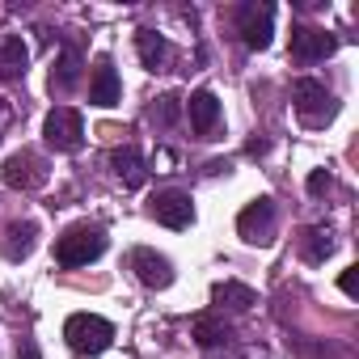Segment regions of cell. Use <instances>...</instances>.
Masks as SVG:
<instances>
[{
  "mask_svg": "<svg viewBox=\"0 0 359 359\" xmlns=\"http://www.w3.org/2000/svg\"><path fill=\"white\" fill-rule=\"evenodd\" d=\"M191 334H195V342H199V346H208V351H216V346H233V330H229L224 321H216L212 313L195 317Z\"/></svg>",
  "mask_w": 359,
  "mask_h": 359,
  "instance_id": "obj_19",
  "label": "cell"
},
{
  "mask_svg": "<svg viewBox=\"0 0 359 359\" xmlns=\"http://www.w3.org/2000/svg\"><path fill=\"white\" fill-rule=\"evenodd\" d=\"M338 51V39L317 26H292V60L296 64H317Z\"/></svg>",
  "mask_w": 359,
  "mask_h": 359,
  "instance_id": "obj_7",
  "label": "cell"
},
{
  "mask_svg": "<svg viewBox=\"0 0 359 359\" xmlns=\"http://www.w3.org/2000/svg\"><path fill=\"white\" fill-rule=\"evenodd\" d=\"M26 64H30V51H26V43L18 34L0 39V76L18 81V76H26Z\"/></svg>",
  "mask_w": 359,
  "mask_h": 359,
  "instance_id": "obj_15",
  "label": "cell"
},
{
  "mask_svg": "<svg viewBox=\"0 0 359 359\" xmlns=\"http://www.w3.org/2000/svg\"><path fill=\"white\" fill-rule=\"evenodd\" d=\"M330 187H334V177H330L325 169H313V173H309V195H325Z\"/></svg>",
  "mask_w": 359,
  "mask_h": 359,
  "instance_id": "obj_22",
  "label": "cell"
},
{
  "mask_svg": "<svg viewBox=\"0 0 359 359\" xmlns=\"http://www.w3.org/2000/svg\"><path fill=\"white\" fill-rule=\"evenodd\" d=\"M64 338H68V346H72L76 355L93 359V355H102V351L114 342V325H110L106 317H97V313H72V317L64 321Z\"/></svg>",
  "mask_w": 359,
  "mask_h": 359,
  "instance_id": "obj_2",
  "label": "cell"
},
{
  "mask_svg": "<svg viewBox=\"0 0 359 359\" xmlns=\"http://www.w3.org/2000/svg\"><path fill=\"white\" fill-rule=\"evenodd\" d=\"M300 254H304V262L321 266V262L334 254V233H330V229H321V224L304 229V233H300Z\"/></svg>",
  "mask_w": 359,
  "mask_h": 359,
  "instance_id": "obj_18",
  "label": "cell"
},
{
  "mask_svg": "<svg viewBox=\"0 0 359 359\" xmlns=\"http://www.w3.org/2000/svg\"><path fill=\"white\" fill-rule=\"evenodd\" d=\"M102 254H106V229H102V224H89V220L72 224V229L55 241V262H60V266H89V262L102 258Z\"/></svg>",
  "mask_w": 359,
  "mask_h": 359,
  "instance_id": "obj_1",
  "label": "cell"
},
{
  "mask_svg": "<svg viewBox=\"0 0 359 359\" xmlns=\"http://www.w3.org/2000/svg\"><path fill=\"white\" fill-rule=\"evenodd\" d=\"M250 156H258V152H266V140H250V148H245Z\"/></svg>",
  "mask_w": 359,
  "mask_h": 359,
  "instance_id": "obj_25",
  "label": "cell"
},
{
  "mask_svg": "<svg viewBox=\"0 0 359 359\" xmlns=\"http://www.w3.org/2000/svg\"><path fill=\"white\" fill-rule=\"evenodd\" d=\"M135 51H140V64H144L148 72H161L165 60H169V43H165L156 30H140V34H135Z\"/></svg>",
  "mask_w": 359,
  "mask_h": 359,
  "instance_id": "obj_16",
  "label": "cell"
},
{
  "mask_svg": "<svg viewBox=\"0 0 359 359\" xmlns=\"http://www.w3.org/2000/svg\"><path fill=\"white\" fill-rule=\"evenodd\" d=\"M212 300H216L220 309H254V304H258L254 287H245V283H237V279L216 283V287H212Z\"/></svg>",
  "mask_w": 359,
  "mask_h": 359,
  "instance_id": "obj_20",
  "label": "cell"
},
{
  "mask_svg": "<svg viewBox=\"0 0 359 359\" xmlns=\"http://www.w3.org/2000/svg\"><path fill=\"white\" fill-rule=\"evenodd\" d=\"M338 287H342L346 296H355V266H346V271H342V279H338Z\"/></svg>",
  "mask_w": 359,
  "mask_h": 359,
  "instance_id": "obj_23",
  "label": "cell"
},
{
  "mask_svg": "<svg viewBox=\"0 0 359 359\" xmlns=\"http://www.w3.org/2000/svg\"><path fill=\"white\" fill-rule=\"evenodd\" d=\"M177 110H182V97H177V93H165V97L152 102L148 118H152L156 127H173V123H177Z\"/></svg>",
  "mask_w": 359,
  "mask_h": 359,
  "instance_id": "obj_21",
  "label": "cell"
},
{
  "mask_svg": "<svg viewBox=\"0 0 359 359\" xmlns=\"http://www.w3.org/2000/svg\"><path fill=\"white\" fill-rule=\"evenodd\" d=\"M208 359H245V355H241V351H233V346H229V355H208Z\"/></svg>",
  "mask_w": 359,
  "mask_h": 359,
  "instance_id": "obj_26",
  "label": "cell"
},
{
  "mask_svg": "<svg viewBox=\"0 0 359 359\" xmlns=\"http://www.w3.org/2000/svg\"><path fill=\"white\" fill-rule=\"evenodd\" d=\"M292 102H296V114H300L309 127L330 123V118H334V110H338L334 93H330L321 81H313V76H300V81L292 85Z\"/></svg>",
  "mask_w": 359,
  "mask_h": 359,
  "instance_id": "obj_3",
  "label": "cell"
},
{
  "mask_svg": "<svg viewBox=\"0 0 359 359\" xmlns=\"http://www.w3.org/2000/svg\"><path fill=\"white\" fill-rule=\"evenodd\" d=\"M110 165H114L118 182H123L127 191H140V187L148 182V165H144V156H140V148H135V144L114 148V152H110Z\"/></svg>",
  "mask_w": 359,
  "mask_h": 359,
  "instance_id": "obj_11",
  "label": "cell"
},
{
  "mask_svg": "<svg viewBox=\"0 0 359 359\" xmlns=\"http://www.w3.org/2000/svg\"><path fill=\"white\" fill-rule=\"evenodd\" d=\"M43 135H47V144H51L55 152H76V148L85 144V118H81V110H72V106H55V110L47 114Z\"/></svg>",
  "mask_w": 359,
  "mask_h": 359,
  "instance_id": "obj_4",
  "label": "cell"
},
{
  "mask_svg": "<svg viewBox=\"0 0 359 359\" xmlns=\"http://www.w3.org/2000/svg\"><path fill=\"white\" fill-rule=\"evenodd\" d=\"M152 216L165 229H187L195 220V203L187 191H161V195H152Z\"/></svg>",
  "mask_w": 359,
  "mask_h": 359,
  "instance_id": "obj_9",
  "label": "cell"
},
{
  "mask_svg": "<svg viewBox=\"0 0 359 359\" xmlns=\"http://www.w3.org/2000/svg\"><path fill=\"white\" fill-rule=\"evenodd\" d=\"M237 30L250 51H266L275 34V5H241L237 9Z\"/></svg>",
  "mask_w": 359,
  "mask_h": 359,
  "instance_id": "obj_5",
  "label": "cell"
},
{
  "mask_svg": "<svg viewBox=\"0 0 359 359\" xmlns=\"http://www.w3.org/2000/svg\"><path fill=\"white\" fill-rule=\"evenodd\" d=\"M18 359H39V346H34V342H30V338H26V342H22V346H18Z\"/></svg>",
  "mask_w": 359,
  "mask_h": 359,
  "instance_id": "obj_24",
  "label": "cell"
},
{
  "mask_svg": "<svg viewBox=\"0 0 359 359\" xmlns=\"http://www.w3.org/2000/svg\"><path fill=\"white\" fill-rule=\"evenodd\" d=\"M0 182L13 191H34L39 182H47V169L34 152H13L5 165H0Z\"/></svg>",
  "mask_w": 359,
  "mask_h": 359,
  "instance_id": "obj_8",
  "label": "cell"
},
{
  "mask_svg": "<svg viewBox=\"0 0 359 359\" xmlns=\"http://www.w3.org/2000/svg\"><path fill=\"white\" fill-rule=\"evenodd\" d=\"M118 97H123V81H118L114 64L102 55L97 68H93V81H89V102H93V106H114Z\"/></svg>",
  "mask_w": 359,
  "mask_h": 359,
  "instance_id": "obj_12",
  "label": "cell"
},
{
  "mask_svg": "<svg viewBox=\"0 0 359 359\" xmlns=\"http://www.w3.org/2000/svg\"><path fill=\"white\" fill-rule=\"evenodd\" d=\"M131 271H135V279H140L144 287H169V283H173V262H169L165 254L148 250V245L131 250Z\"/></svg>",
  "mask_w": 359,
  "mask_h": 359,
  "instance_id": "obj_10",
  "label": "cell"
},
{
  "mask_svg": "<svg viewBox=\"0 0 359 359\" xmlns=\"http://www.w3.org/2000/svg\"><path fill=\"white\" fill-rule=\"evenodd\" d=\"M187 114H191V127L199 135H212L220 127V102H216V93L212 89H195L191 102H187Z\"/></svg>",
  "mask_w": 359,
  "mask_h": 359,
  "instance_id": "obj_13",
  "label": "cell"
},
{
  "mask_svg": "<svg viewBox=\"0 0 359 359\" xmlns=\"http://www.w3.org/2000/svg\"><path fill=\"white\" fill-rule=\"evenodd\" d=\"M76 81H81V51L64 47L60 60H55V68H51V93H68Z\"/></svg>",
  "mask_w": 359,
  "mask_h": 359,
  "instance_id": "obj_17",
  "label": "cell"
},
{
  "mask_svg": "<svg viewBox=\"0 0 359 359\" xmlns=\"http://www.w3.org/2000/svg\"><path fill=\"white\" fill-rule=\"evenodd\" d=\"M237 233L250 241V245H271L275 241V203L262 195L254 199L241 216H237Z\"/></svg>",
  "mask_w": 359,
  "mask_h": 359,
  "instance_id": "obj_6",
  "label": "cell"
},
{
  "mask_svg": "<svg viewBox=\"0 0 359 359\" xmlns=\"http://www.w3.org/2000/svg\"><path fill=\"white\" fill-rule=\"evenodd\" d=\"M34 237H39V224L34 220H18L5 229V237H0V254H5L9 262H22L34 254Z\"/></svg>",
  "mask_w": 359,
  "mask_h": 359,
  "instance_id": "obj_14",
  "label": "cell"
}]
</instances>
